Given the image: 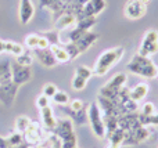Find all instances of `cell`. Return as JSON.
Instances as JSON below:
<instances>
[{
  "label": "cell",
  "mask_w": 158,
  "mask_h": 148,
  "mask_svg": "<svg viewBox=\"0 0 158 148\" xmlns=\"http://www.w3.org/2000/svg\"><path fill=\"white\" fill-rule=\"evenodd\" d=\"M123 54H125V49L122 46L111 47L107 49L104 51H101V54L97 57L94 65H93V75L96 76H104L115 64H118L122 60Z\"/></svg>",
  "instance_id": "obj_1"
},
{
  "label": "cell",
  "mask_w": 158,
  "mask_h": 148,
  "mask_svg": "<svg viewBox=\"0 0 158 148\" xmlns=\"http://www.w3.org/2000/svg\"><path fill=\"white\" fill-rule=\"evenodd\" d=\"M87 0H40V8H47L53 14V19L64 13L78 15Z\"/></svg>",
  "instance_id": "obj_2"
},
{
  "label": "cell",
  "mask_w": 158,
  "mask_h": 148,
  "mask_svg": "<svg viewBox=\"0 0 158 148\" xmlns=\"http://www.w3.org/2000/svg\"><path fill=\"white\" fill-rule=\"evenodd\" d=\"M157 68L158 66L154 64V61L150 57H144L140 54H135L131 58V61L126 65L128 72L137 76H142L144 79H154L157 78Z\"/></svg>",
  "instance_id": "obj_3"
},
{
  "label": "cell",
  "mask_w": 158,
  "mask_h": 148,
  "mask_svg": "<svg viewBox=\"0 0 158 148\" xmlns=\"http://www.w3.org/2000/svg\"><path fill=\"white\" fill-rule=\"evenodd\" d=\"M54 133L61 141V148H77L78 141H77V134L74 130V123L71 119L64 118V119H57V125H56Z\"/></svg>",
  "instance_id": "obj_4"
},
{
  "label": "cell",
  "mask_w": 158,
  "mask_h": 148,
  "mask_svg": "<svg viewBox=\"0 0 158 148\" xmlns=\"http://www.w3.org/2000/svg\"><path fill=\"white\" fill-rule=\"evenodd\" d=\"M128 83V75H125L123 72H118L115 74L103 87L100 89L98 91V96H103L106 98L111 100L114 102H119V93H121V89L123 86H126Z\"/></svg>",
  "instance_id": "obj_5"
},
{
  "label": "cell",
  "mask_w": 158,
  "mask_h": 148,
  "mask_svg": "<svg viewBox=\"0 0 158 148\" xmlns=\"http://www.w3.org/2000/svg\"><path fill=\"white\" fill-rule=\"evenodd\" d=\"M156 136V130L153 129V126L139 125L131 130H125V140H123L122 147H132L146 143V141H151Z\"/></svg>",
  "instance_id": "obj_6"
},
{
  "label": "cell",
  "mask_w": 158,
  "mask_h": 148,
  "mask_svg": "<svg viewBox=\"0 0 158 148\" xmlns=\"http://www.w3.org/2000/svg\"><path fill=\"white\" fill-rule=\"evenodd\" d=\"M87 123H90L92 132L96 137L106 138V126L103 121V114L96 101L87 105Z\"/></svg>",
  "instance_id": "obj_7"
},
{
  "label": "cell",
  "mask_w": 158,
  "mask_h": 148,
  "mask_svg": "<svg viewBox=\"0 0 158 148\" xmlns=\"http://www.w3.org/2000/svg\"><path fill=\"white\" fill-rule=\"evenodd\" d=\"M157 53H158V30L151 28V29L146 30V33L143 35L142 43H140L139 50H137V54L151 58Z\"/></svg>",
  "instance_id": "obj_8"
},
{
  "label": "cell",
  "mask_w": 158,
  "mask_h": 148,
  "mask_svg": "<svg viewBox=\"0 0 158 148\" xmlns=\"http://www.w3.org/2000/svg\"><path fill=\"white\" fill-rule=\"evenodd\" d=\"M18 89H19V86L17 85V83H14L11 79L2 83V85H0V102L7 108L13 107L14 102H15V97H17V93H18Z\"/></svg>",
  "instance_id": "obj_9"
},
{
  "label": "cell",
  "mask_w": 158,
  "mask_h": 148,
  "mask_svg": "<svg viewBox=\"0 0 158 148\" xmlns=\"http://www.w3.org/2000/svg\"><path fill=\"white\" fill-rule=\"evenodd\" d=\"M92 76H93V69L90 68V66H86V65L77 66L75 74H74V78H72V80H71L72 89L77 90V91L83 90Z\"/></svg>",
  "instance_id": "obj_10"
},
{
  "label": "cell",
  "mask_w": 158,
  "mask_h": 148,
  "mask_svg": "<svg viewBox=\"0 0 158 148\" xmlns=\"http://www.w3.org/2000/svg\"><path fill=\"white\" fill-rule=\"evenodd\" d=\"M22 136H24V140L27 141L31 147H33V146H36V144H39L44 138L46 130L43 129V126H42L39 122L32 121L29 125V127L25 130V133Z\"/></svg>",
  "instance_id": "obj_11"
},
{
  "label": "cell",
  "mask_w": 158,
  "mask_h": 148,
  "mask_svg": "<svg viewBox=\"0 0 158 148\" xmlns=\"http://www.w3.org/2000/svg\"><path fill=\"white\" fill-rule=\"evenodd\" d=\"M106 7H107L106 0H87L83 4V7L81 8L77 18L82 19V18H89V17H97L100 13H103Z\"/></svg>",
  "instance_id": "obj_12"
},
{
  "label": "cell",
  "mask_w": 158,
  "mask_h": 148,
  "mask_svg": "<svg viewBox=\"0 0 158 148\" xmlns=\"http://www.w3.org/2000/svg\"><path fill=\"white\" fill-rule=\"evenodd\" d=\"M147 6H144L140 0H128L123 6V15L128 19L136 21L146 15Z\"/></svg>",
  "instance_id": "obj_13"
},
{
  "label": "cell",
  "mask_w": 158,
  "mask_h": 148,
  "mask_svg": "<svg viewBox=\"0 0 158 148\" xmlns=\"http://www.w3.org/2000/svg\"><path fill=\"white\" fill-rule=\"evenodd\" d=\"M32 79V69L31 66L19 65L17 62H11V80L18 86H22Z\"/></svg>",
  "instance_id": "obj_14"
},
{
  "label": "cell",
  "mask_w": 158,
  "mask_h": 148,
  "mask_svg": "<svg viewBox=\"0 0 158 148\" xmlns=\"http://www.w3.org/2000/svg\"><path fill=\"white\" fill-rule=\"evenodd\" d=\"M54 24H53V29L58 30V32H64V30H68L71 28H74L78 22V18L75 14L71 13H64L60 17H57L56 19H53Z\"/></svg>",
  "instance_id": "obj_15"
},
{
  "label": "cell",
  "mask_w": 158,
  "mask_h": 148,
  "mask_svg": "<svg viewBox=\"0 0 158 148\" xmlns=\"http://www.w3.org/2000/svg\"><path fill=\"white\" fill-rule=\"evenodd\" d=\"M60 111L65 114L68 119H71L72 123H77V125L87 123V107L82 108V110H79V111H74V110H71L68 105H61Z\"/></svg>",
  "instance_id": "obj_16"
},
{
  "label": "cell",
  "mask_w": 158,
  "mask_h": 148,
  "mask_svg": "<svg viewBox=\"0 0 158 148\" xmlns=\"http://www.w3.org/2000/svg\"><path fill=\"white\" fill-rule=\"evenodd\" d=\"M32 54L46 68H53V66L57 65V61H56L54 54L52 53L50 47L49 49H35V50H32Z\"/></svg>",
  "instance_id": "obj_17"
},
{
  "label": "cell",
  "mask_w": 158,
  "mask_h": 148,
  "mask_svg": "<svg viewBox=\"0 0 158 148\" xmlns=\"http://www.w3.org/2000/svg\"><path fill=\"white\" fill-rule=\"evenodd\" d=\"M39 114H40V118H42V126H43V129L47 133H52L54 130L56 125H57V118L54 116L52 105H47V107L39 110Z\"/></svg>",
  "instance_id": "obj_18"
},
{
  "label": "cell",
  "mask_w": 158,
  "mask_h": 148,
  "mask_svg": "<svg viewBox=\"0 0 158 148\" xmlns=\"http://www.w3.org/2000/svg\"><path fill=\"white\" fill-rule=\"evenodd\" d=\"M35 15V6H33L32 0H19V10L18 17L19 22L22 25H27L31 22V19Z\"/></svg>",
  "instance_id": "obj_19"
},
{
  "label": "cell",
  "mask_w": 158,
  "mask_h": 148,
  "mask_svg": "<svg viewBox=\"0 0 158 148\" xmlns=\"http://www.w3.org/2000/svg\"><path fill=\"white\" fill-rule=\"evenodd\" d=\"M98 39V35L96 32H92V30H87V32H85V35L82 36L79 40H77L75 43H72L75 46V49L78 50L79 54H82V53L87 51V50L90 49V47L93 46V44L97 42Z\"/></svg>",
  "instance_id": "obj_20"
},
{
  "label": "cell",
  "mask_w": 158,
  "mask_h": 148,
  "mask_svg": "<svg viewBox=\"0 0 158 148\" xmlns=\"http://www.w3.org/2000/svg\"><path fill=\"white\" fill-rule=\"evenodd\" d=\"M148 91H150L148 85L146 82H142V83L135 85L133 87H129V97H131L135 102H137V104H139L140 101H143V100L147 97Z\"/></svg>",
  "instance_id": "obj_21"
},
{
  "label": "cell",
  "mask_w": 158,
  "mask_h": 148,
  "mask_svg": "<svg viewBox=\"0 0 158 148\" xmlns=\"http://www.w3.org/2000/svg\"><path fill=\"white\" fill-rule=\"evenodd\" d=\"M50 50L54 54L57 64H67L69 61H72L71 57H69V53L67 51L63 44H53V46H50Z\"/></svg>",
  "instance_id": "obj_22"
},
{
  "label": "cell",
  "mask_w": 158,
  "mask_h": 148,
  "mask_svg": "<svg viewBox=\"0 0 158 148\" xmlns=\"http://www.w3.org/2000/svg\"><path fill=\"white\" fill-rule=\"evenodd\" d=\"M106 138L108 140V144H111V146H114L117 148H121L123 144V140H125V130L118 127L115 132H112L111 134L107 136Z\"/></svg>",
  "instance_id": "obj_23"
},
{
  "label": "cell",
  "mask_w": 158,
  "mask_h": 148,
  "mask_svg": "<svg viewBox=\"0 0 158 148\" xmlns=\"http://www.w3.org/2000/svg\"><path fill=\"white\" fill-rule=\"evenodd\" d=\"M24 51H25V47L22 44L15 43L13 40H4V53H8V54H13L15 57H18Z\"/></svg>",
  "instance_id": "obj_24"
},
{
  "label": "cell",
  "mask_w": 158,
  "mask_h": 148,
  "mask_svg": "<svg viewBox=\"0 0 158 148\" xmlns=\"http://www.w3.org/2000/svg\"><path fill=\"white\" fill-rule=\"evenodd\" d=\"M31 118H28V116L25 115H21L18 116V118H15V122H14V126H15V132L21 133V134H24L25 130L29 127L31 125Z\"/></svg>",
  "instance_id": "obj_25"
},
{
  "label": "cell",
  "mask_w": 158,
  "mask_h": 148,
  "mask_svg": "<svg viewBox=\"0 0 158 148\" xmlns=\"http://www.w3.org/2000/svg\"><path fill=\"white\" fill-rule=\"evenodd\" d=\"M11 79V62L2 61L0 62V85Z\"/></svg>",
  "instance_id": "obj_26"
},
{
  "label": "cell",
  "mask_w": 158,
  "mask_h": 148,
  "mask_svg": "<svg viewBox=\"0 0 158 148\" xmlns=\"http://www.w3.org/2000/svg\"><path fill=\"white\" fill-rule=\"evenodd\" d=\"M38 44H39V33H29L24 38V44L22 46L25 47L27 50H35L38 49Z\"/></svg>",
  "instance_id": "obj_27"
},
{
  "label": "cell",
  "mask_w": 158,
  "mask_h": 148,
  "mask_svg": "<svg viewBox=\"0 0 158 148\" xmlns=\"http://www.w3.org/2000/svg\"><path fill=\"white\" fill-rule=\"evenodd\" d=\"M52 100L54 104L58 105V107H61V105H68L69 101H71L68 93H65V91H63V90H57V93L52 97Z\"/></svg>",
  "instance_id": "obj_28"
},
{
  "label": "cell",
  "mask_w": 158,
  "mask_h": 148,
  "mask_svg": "<svg viewBox=\"0 0 158 148\" xmlns=\"http://www.w3.org/2000/svg\"><path fill=\"white\" fill-rule=\"evenodd\" d=\"M33 54L32 51H28V50H25L22 54H19L18 57H15V62L19 64V65H24V66H31L33 62Z\"/></svg>",
  "instance_id": "obj_29"
},
{
  "label": "cell",
  "mask_w": 158,
  "mask_h": 148,
  "mask_svg": "<svg viewBox=\"0 0 158 148\" xmlns=\"http://www.w3.org/2000/svg\"><path fill=\"white\" fill-rule=\"evenodd\" d=\"M139 115L142 116V118H148V116H151V115H154L156 114V105L153 104V102H144V104L142 105V107L139 108Z\"/></svg>",
  "instance_id": "obj_30"
},
{
  "label": "cell",
  "mask_w": 158,
  "mask_h": 148,
  "mask_svg": "<svg viewBox=\"0 0 158 148\" xmlns=\"http://www.w3.org/2000/svg\"><path fill=\"white\" fill-rule=\"evenodd\" d=\"M96 24H97L96 17H89V18L78 19V22H77V25H75V26L81 28V29H83V30H90Z\"/></svg>",
  "instance_id": "obj_31"
},
{
  "label": "cell",
  "mask_w": 158,
  "mask_h": 148,
  "mask_svg": "<svg viewBox=\"0 0 158 148\" xmlns=\"http://www.w3.org/2000/svg\"><path fill=\"white\" fill-rule=\"evenodd\" d=\"M47 40L50 42V46L53 44H61L60 42V32L56 29H52V30H46V32H40Z\"/></svg>",
  "instance_id": "obj_32"
},
{
  "label": "cell",
  "mask_w": 158,
  "mask_h": 148,
  "mask_svg": "<svg viewBox=\"0 0 158 148\" xmlns=\"http://www.w3.org/2000/svg\"><path fill=\"white\" fill-rule=\"evenodd\" d=\"M139 119H140V123L143 126H158V112H156L154 115L148 116V118H142L139 115Z\"/></svg>",
  "instance_id": "obj_33"
},
{
  "label": "cell",
  "mask_w": 158,
  "mask_h": 148,
  "mask_svg": "<svg viewBox=\"0 0 158 148\" xmlns=\"http://www.w3.org/2000/svg\"><path fill=\"white\" fill-rule=\"evenodd\" d=\"M57 86L54 85V83H46V85H43V89H42V94L46 97H49L50 100H52V97L54 96L56 93H57Z\"/></svg>",
  "instance_id": "obj_34"
},
{
  "label": "cell",
  "mask_w": 158,
  "mask_h": 148,
  "mask_svg": "<svg viewBox=\"0 0 158 148\" xmlns=\"http://www.w3.org/2000/svg\"><path fill=\"white\" fill-rule=\"evenodd\" d=\"M36 107H38V110H42V108L47 107V105H50V98L46 96H43V94H39L38 97H36V101H35Z\"/></svg>",
  "instance_id": "obj_35"
},
{
  "label": "cell",
  "mask_w": 158,
  "mask_h": 148,
  "mask_svg": "<svg viewBox=\"0 0 158 148\" xmlns=\"http://www.w3.org/2000/svg\"><path fill=\"white\" fill-rule=\"evenodd\" d=\"M68 107L74 111H79V110H82V108L86 107V104H85L81 98H75V100H71V101H69Z\"/></svg>",
  "instance_id": "obj_36"
},
{
  "label": "cell",
  "mask_w": 158,
  "mask_h": 148,
  "mask_svg": "<svg viewBox=\"0 0 158 148\" xmlns=\"http://www.w3.org/2000/svg\"><path fill=\"white\" fill-rule=\"evenodd\" d=\"M50 47V42L44 38L42 33H39V44H38V49H49Z\"/></svg>",
  "instance_id": "obj_37"
},
{
  "label": "cell",
  "mask_w": 158,
  "mask_h": 148,
  "mask_svg": "<svg viewBox=\"0 0 158 148\" xmlns=\"http://www.w3.org/2000/svg\"><path fill=\"white\" fill-rule=\"evenodd\" d=\"M140 2H142L144 6H148V4H150V3H151V0H140Z\"/></svg>",
  "instance_id": "obj_38"
},
{
  "label": "cell",
  "mask_w": 158,
  "mask_h": 148,
  "mask_svg": "<svg viewBox=\"0 0 158 148\" xmlns=\"http://www.w3.org/2000/svg\"><path fill=\"white\" fill-rule=\"evenodd\" d=\"M106 148H117V147H114V146H111V144H108V146H107Z\"/></svg>",
  "instance_id": "obj_39"
},
{
  "label": "cell",
  "mask_w": 158,
  "mask_h": 148,
  "mask_svg": "<svg viewBox=\"0 0 158 148\" xmlns=\"http://www.w3.org/2000/svg\"><path fill=\"white\" fill-rule=\"evenodd\" d=\"M157 78H158V68H157Z\"/></svg>",
  "instance_id": "obj_40"
},
{
  "label": "cell",
  "mask_w": 158,
  "mask_h": 148,
  "mask_svg": "<svg viewBox=\"0 0 158 148\" xmlns=\"http://www.w3.org/2000/svg\"><path fill=\"white\" fill-rule=\"evenodd\" d=\"M77 148H79V147H77Z\"/></svg>",
  "instance_id": "obj_41"
}]
</instances>
